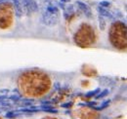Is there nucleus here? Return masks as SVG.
Wrapping results in <instances>:
<instances>
[{"mask_svg":"<svg viewBox=\"0 0 127 119\" xmlns=\"http://www.w3.org/2000/svg\"><path fill=\"white\" fill-rule=\"evenodd\" d=\"M20 93L27 98H41L52 88V79L46 72L30 69L19 76L17 81Z\"/></svg>","mask_w":127,"mask_h":119,"instance_id":"nucleus-1","label":"nucleus"},{"mask_svg":"<svg viewBox=\"0 0 127 119\" xmlns=\"http://www.w3.org/2000/svg\"><path fill=\"white\" fill-rule=\"evenodd\" d=\"M126 25L123 22H114L109 30V40L117 50H125L127 46Z\"/></svg>","mask_w":127,"mask_h":119,"instance_id":"nucleus-2","label":"nucleus"},{"mask_svg":"<svg viewBox=\"0 0 127 119\" xmlns=\"http://www.w3.org/2000/svg\"><path fill=\"white\" fill-rule=\"evenodd\" d=\"M96 38L97 36H96L95 30L91 25L86 23L80 25L73 36L74 43L81 48L92 46L95 43Z\"/></svg>","mask_w":127,"mask_h":119,"instance_id":"nucleus-3","label":"nucleus"},{"mask_svg":"<svg viewBox=\"0 0 127 119\" xmlns=\"http://www.w3.org/2000/svg\"><path fill=\"white\" fill-rule=\"evenodd\" d=\"M14 9L9 2L0 3V29L8 30L13 24Z\"/></svg>","mask_w":127,"mask_h":119,"instance_id":"nucleus-4","label":"nucleus"},{"mask_svg":"<svg viewBox=\"0 0 127 119\" xmlns=\"http://www.w3.org/2000/svg\"><path fill=\"white\" fill-rule=\"evenodd\" d=\"M42 19L45 25L55 26L60 20V9L54 2H48L44 8Z\"/></svg>","mask_w":127,"mask_h":119,"instance_id":"nucleus-5","label":"nucleus"},{"mask_svg":"<svg viewBox=\"0 0 127 119\" xmlns=\"http://www.w3.org/2000/svg\"><path fill=\"white\" fill-rule=\"evenodd\" d=\"M74 117L76 119H99L100 114L90 107H79L75 110Z\"/></svg>","mask_w":127,"mask_h":119,"instance_id":"nucleus-6","label":"nucleus"},{"mask_svg":"<svg viewBox=\"0 0 127 119\" xmlns=\"http://www.w3.org/2000/svg\"><path fill=\"white\" fill-rule=\"evenodd\" d=\"M21 3L24 14L30 15L36 12L38 9V4L35 0H21Z\"/></svg>","mask_w":127,"mask_h":119,"instance_id":"nucleus-7","label":"nucleus"},{"mask_svg":"<svg viewBox=\"0 0 127 119\" xmlns=\"http://www.w3.org/2000/svg\"><path fill=\"white\" fill-rule=\"evenodd\" d=\"M76 5L78 6V8H79L80 10L85 14V15L87 16H92V11H91V8L87 5V4H85L84 2H81V1H77L76 2Z\"/></svg>","mask_w":127,"mask_h":119,"instance_id":"nucleus-8","label":"nucleus"},{"mask_svg":"<svg viewBox=\"0 0 127 119\" xmlns=\"http://www.w3.org/2000/svg\"><path fill=\"white\" fill-rule=\"evenodd\" d=\"M98 10H99V12H100V14L101 15H103V16H106V17H111V14L107 11V9L106 8H103V7H99L98 8Z\"/></svg>","mask_w":127,"mask_h":119,"instance_id":"nucleus-9","label":"nucleus"},{"mask_svg":"<svg viewBox=\"0 0 127 119\" xmlns=\"http://www.w3.org/2000/svg\"><path fill=\"white\" fill-rule=\"evenodd\" d=\"M100 6L103 7V8H107V7L110 6V3H109L108 1H101V2H100Z\"/></svg>","mask_w":127,"mask_h":119,"instance_id":"nucleus-10","label":"nucleus"},{"mask_svg":"<svg viewBox=\"0 0 127 119\" xmlns=\"http://www.w3.org/2000/svg\"><path fill=\"white\" fill-rule=\"evenodd\" d=\"M100 24H101V28L103 29V27H104V24H105V23L102 21V18H101V17H100Z\"/></svg>","mask_w":127,"mask_h":119,"instance_id":"nucleus-11","label":"nucleus"},{"mask_svg":"<svg viewBox=\"0 0 127 119\" xmlns=\"http://www.w3.org/2000/svg\"><path fill=\"white\" fill-rule=\"evenodd\" d=\"M44 119H58V118H56V117H50V116H47V117H45Z\"/></svg>","mask_w":127,"mask_h":119,"instance_id":"nucleus-12","label":"nucleus"},{"mask_svg":"<svg viewBox=\"0 0 127 119\" xmlns=\"http://www.w3.org/2000/svg\"><path fill=\"white\" fill-rule=\"evenodd\" d=\"M62 2H64V3H65V2H69L70 0H61Z\"/></svg>","mask_w":127,"mask_h":119,"instance_id":"nucleus-13","label":"nucleus"},{"mask_svg":"<svg viewBox=\"0 0 127 119\" xmlns=\"http://www.w3.org/2000/svg\"><path fill=\"white\" fill-rule=\"evenodd\" d=\"M0 119H2V118H1V117H0Z\"/></svg>","mask_w":127,"mask_h":119,"instance_id":"nucleus-14","label":"nucleus"}]
</instances>
